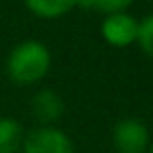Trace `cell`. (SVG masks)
<instances>
[{
  "instance_id": "1",
  "label": "cell",
  "mask_w": 153,
  "mask_h": 153,
  "mask_svg": "<svg viewBox=\"0 0 153 153\" xmlns=\"http://www.w3.org/2000/svg\"><path fill=\"white\" fill-rule=\"evenodd\" d=\"M51 69V51L40 40L19 42L7 57V74L19 86L40 82Z\"/></svg>"
},
{
  "instance_id": "2",
  "label": "cell",
  "mask_w": 153,
  "mask_h": 153,
  "mask_svg": "<svg viewBox=\"0 0 153 153\" xmlns=\"http://www.w3.org/2000/svg\"><path fill=\"white\" fill-rule=\"evenodd\" d=\"M111 143L115 153H147L151 145L149 128L136 117L120 120L111 130Z\"/></svg>"
},
{
  "instance_id": "3",
  "label": "cell",
  "mask_w": 153,
  "mask_h": 153,
  "mask_svg": "<svg viewBox=\"0 0 153 153\" xmlns=\"http://www.w3.org/2000/svg\"><path fill=\"white\" fill-rule=\"evenodd\" d=\"M23 153H76L71 138L57 126H38L23 134Z\"/></svg>"
},
{
  "instance_id": "7",
  "label": "cell",
  "mask_w": 153,
  "mask_h": 153,
  "mask_svg": "<svg viewBox=\"0 0 153 153\" xmlns=\"http://www.w3.org/2000/svg\"><path fill=\"white\" fill-rule=\"evenodd\" d=\"M23 143V128L13 117H0V153H17Z\"/></svg>"
},
{
  "instance_id": "9",
  "label": "cell",
  "mask_w": 153,
  "mask_h": 153,
  "mask_svg": "<svg viewBox=\"0 0 153 153\" xmlns=\"http://www.w3.org/2000/svg\"><path fill=\"white\" fill-rule=\"evenodd\" d=\"M136 44L140 51L153 59V13L147 15L143 21H138V34H136Z\"/></svg>"
},
{
  "instance_id": "4",
  "label": "cell",
  "mask_w": 153,
  "mask_h": 153,
  "mask_svg": "<svg viewBox=\"0 0 153 153\" xmlns=\"http://www.w3.org/2000/svg\"><path fill=\"white\" fill-rule=\"evenodd\" d=\"M138 34V21L130 13H115L107 15L101 21V36L105 42H109L115 48H124L136 42Z\"/></svg>"
},
{
  "instance_id": "5",
  "label": "cell",
  "mask_w": 153,
  "mask_h": 153,
  "mask_svg": "<svg viewBox=\"0 0 153 153\" xmlns=\"http://www.w3.org/2000/svg\"><path fill=\"white\" fill-rule=\"evenodd\" d=\"M65 111V103L61 94L53 88H42L32 99V113L42 126H53Z\"/></svg>"
},
{
  "instance_id": "8",
  "label": "cell",
  "mask_w": 153,
  "mask_h": 153,
  "mask_svg": "<svg viewBox=\"0 0 153 153\" xmlns=\"http://www.w3.org/2000/svg\"><path fill=\"white\" fill-rule=\"evenodd\" d=\"M134 0H80V7L97 11L101 15H115V13H126L128 7Z\"/></svg>"
},
{
  "instance_id": "10",
  "label": "cell",
  "mask_w": 153,
  "mask_h": 153,
  "mask_svg": "<svg viewBox=\"0 0 153 153\" xmlns=\"http://www.w3.org/2000/svg\"><path fill=\"white\" fill-rule=\"evenodd\" d=\"M147 153H153V143L149 145V149H147Z\"/></svg>"
},
{
  "instance_id": "6",
  "label": "cell",
  "mask_w": 153,
  "mask_h": 153,
  "mask_svg": "<svg viewBox=\"0 0 153 153\" xmlns=\"http://www.w3.org/2000/svg\"><path fill=\"white\" fill-rule=\"evenodd\" d=\"M25 7L40 19H57L67 15L74 7L80 4V0H23Z\"/></svg>"
}]
</instances>
